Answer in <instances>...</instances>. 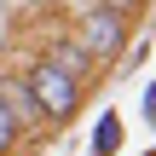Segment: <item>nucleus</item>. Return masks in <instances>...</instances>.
I'll list each match as a JSON object with an SVG mask.
<instances>
[{
	"instance_id": "f257e3e1",
	"label": "nucleus",
	"mask_w": 156,
	"mask_h": 156,
	"mask_svg": "<svg viewBox=\"0 0 156 156\" xmlns=\"http://www.w3.org/2000/svg\"><path fill=\"white\" fill-rule=\"evenodd\" d=\"M23 87H29V98H35V110H41V122H52V127H64V122H75V110H81V81H69V75H58L52 64H35V69L23 75Z\"/></svg>"
},
{
	"instance_id": "f03ea898",
	"label": "nucleus",
	"mask_w": 156,
	"mask_h": 156,
	"mask_svg": "<svg viewBox=\"0 0 156 156\" xmlns=\"http://www.w3.org/2000/svg\"><path fill=\"white\" fill-rule=\"evenodd\" d=\"M75 46H81L93 64H110V58L127 46V17L110 12V6H87V12H81V35H75Z\"/></svg>"
},
{
	"instance_id": "7ed1b4c3",
	"label": "nucleus",
	"mask_w": 156,
	"mask_h": 156,
	"mask_svg": "<svg viewBox=\"0 0 156 156\" xmlns=\"http://www.w3.org/2000/svg\"><path fill=\"white\" fill-rule=\"evenodd\" d=\"M41 64H52V69H58V75H69V81H87V75H93V58H87L75 41H52Z\"/></svg>"
},
{
	"instance_id": "20e7f679",
	"label": "nucleus",
	"mask_w": 156,
	"mask_h": 156,
	"mask_svg": "<svg viewBox=\"0 0 156 156\" xmlns=\"http://www.w3.org/2000/svg\"><path fill=\"white\" fill-rule=\"evenodd\" d=\"M0 104H6V116H12L17 127H41V110H35V98H29L23 75H17V81H0Z\"/></svg>"
},
{
	"instance_id": "39448f33",
	"label": "nucleus",
	"mask_w": 156,
	"mask_h": 156,
	"mask_svg": "<svg viewBox=\"0 0 156 156\" xmlns=\"http://www.w3.org/2000/svg\"><path fill=\"white\" fill-rule=\"evenodd\" d=\"M116 151H122V116L104 110L98 127H93V156H116Z\"/></svg>"
},
{
	"instance_id": "423d86ee",
	"label": "nucleus",
	"mask_w": 156,
	"mask_h": 156,
	"mask_svg": "<svg viewBox=\"0 0 156 156\" xmlns=\"http://www.w3.org/2000/svg\"><path fill=\"white\" fill-rule=\"evenodd\" d=\"M17 139H23V127H17V122L6 116V104H0V156H12V145H17Z\"/></svg>"
},
{
	"instance_id": "0eeeda50",
	"label": "nucleus",
	"mask_w": 156,
	"mask_h": 156,
	"mask_svg": "<svg viewBox=\"0 0 156 156\" xmlns=\"http://www.w3.org/2000/svg\"><path fill=\"white\" fill-rule=\"evenodd\" d=\"M145 122H151V127H156V81H151V87H145Z\"/></svg>"
}]
</instances>
